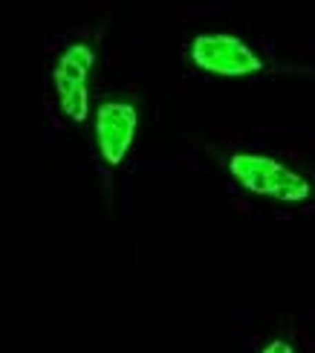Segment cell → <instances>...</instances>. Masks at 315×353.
Listing matches in <instances>:
<instances>
[{"label": "cell", "mask_w": 315, "mask_h": 353, "mask_svg": "<svg viewBox=\"0 0 315 353\" xmlns=\"http://www.w3.org/2000/svg\"><path fill=\"white\" fill-rule=\"evenodd\" d=\"M96 67V50L87 41H72L64 52L58 55L52 67V90L58 110L70 122L90 119V72Z\"/></svg>", "instance_id": "3957f363"}, {"label": "cell", "mask_w": 315, "mask_h": 353, "mask_svg": "<svg viewBox=\"0 0 315 353\" xmlns=\"http://www.w3.org/2000/svg\"><path fill=\"white\" fill-rule=\"evenodd\" d=\"M188 61L214 79H254L269 70L263 55L254 52L249 41L232 32H203L191 38Z\"/></svg>", "instance_id": "7a4b0ae2"}, {"label": "cell", "mask_w": 315, "mask_h": 353, "mask_svg": "<svg viewBox=\"0 0 315 353\" xmlns=\"http://www.w3.org/2000/svg\"><path fill=\"white\" fill-rule=\"evenodd\" d=\"M229 180L249 197H258L272 205H309L315 203V180L289 163L287 157L263 151V148H243L226 157Z\"/></svg>", "instance_id": "6da1fadb"}, {"label": "cell", "mask_w": 315, "mask_h": 353, "mask_svg": "<svg viewBox=\"0 0 315 353\" xmlns=\"http://www.w3.org/2000/svg\"><path fill=\"white\" fill-rule=\"evenodd\" d=\"M252 353H315V342L289 321V325L263 330Z\"/></svg>", "instance_id": "5b68a950"}, {"label": "cell", "mask_w": 315, "mask_h": 353, "mask_svg": "<svg viewBox=\"0 0 315 353\" xmlns=\"http://www.w3.org/2000/svg\"><path fill=\"white\" fill-rule=\"evenodd\" d=\"M139 134V110L133 101L108 99L96 108L93 139L101 163L108 168H119L128 159L133 142Z\"/></svg>", "instance_id": "277c9868"}]
</instances>
